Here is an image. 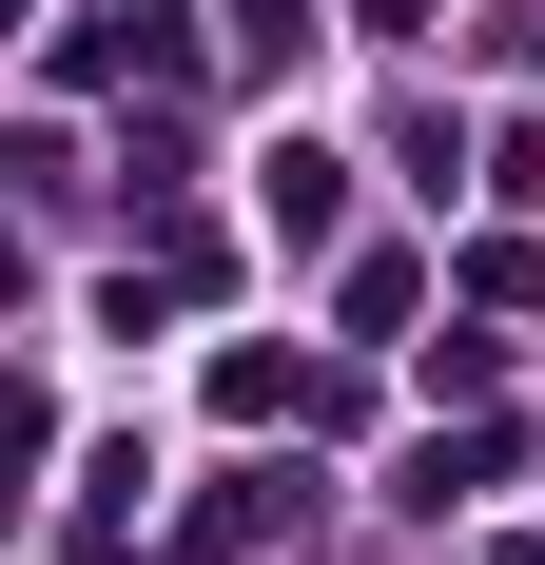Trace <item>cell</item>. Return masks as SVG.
Returning a JSON list of instances; mask_svg holds the SVG:
<instances>
[{
	"label": "cell",
	"instance_id": "6da1fadb",
	"mask_svg": "<svg viewBox=\"0 0 545 565\" xmlns=\"http://www.w3.org/2000/svg\"><path fill=\"white\" fill-rule=\"evenodd\" d=\"M331 215H351V195H331V157H312V137H292V157H272V234H292V254H312Z\"/></svg>",
	"mask_w": 545,
	"mask_h": 565
}]
</instances>
